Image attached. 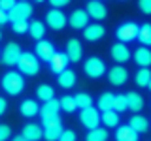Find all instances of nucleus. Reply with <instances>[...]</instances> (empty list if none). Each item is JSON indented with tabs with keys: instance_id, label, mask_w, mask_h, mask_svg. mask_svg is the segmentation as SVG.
Wrapping results in <instances>:
<instances>
[{
	"instance_id": "nucleus-17",
	"label": "nucleus",
	"mask_w": 151,
	"mask_h": 141,
	"mask_svg": "<svg viewBox=\"0 0 151 141\" xmlns=\"http://www.w3.org/2000/svg\"><path fill=\"white\" fill-rule=\"evenodd\" d=\"M68 64H70V60H68V56H66V53H55L53 58L49 60L51 72L57 73V75H59L60 72H64V70L68 68Z\"/></svg>"
},
{
	"instance_id": "nucleus-11",
	"label": "nucleus",
	"mask_w": 151,
	"mask_h": 141,
	"mask_svg": "<svg viewBox=\"0 0 151 141\" xmlns=\"http://www.w3.org/2000/svg\"><path fill=\"white\" fill-rule=\"evenodd\" d=\"M85 11H87L89 19H94V21H102V19L108 17V8H106V4L98 2V0H89L87 9H85Z\"/></svg>"
},
{
	"instance_id": "nucleus-3",
	"label": "nucleus",
	"mask_w": 151,
	"mask_h": 141,
	"mask_svg": "<svg viewBox=\"0 0 151 141\" xmlns=\"http://www.w3.org/2000/svg\"><path fill=\"white\" fill-rule=\"evenodd\" d=\"M138 25L132 21H127V23H121L119 26H117L115 30V38L117 41H121V43H129V41L136 40L138 38Z\"/></svg>"
},
{
	"instance_id": "nucleus-15",
	"label": "nucleus",
	"mask_w": 151,
	"mask_h": 141,
	"mask_svg": "<svg viewBox=\"0 0 151 141\" xmlns=\"http://www.w3.org/2000/svg\"><path fill=\"white\" fill-rule=\"evenodd\" d=\"M68 25L76 28V30H83L85 26L89 25V15L85 9H76V11H72V15L68 17Z\"/></svg>"
},
{
	"instance_id": "nucleus-22",
	"label": "nucleus",
	"mask_w": 151,
	"mask_h": 141,
	"mask_svg": "<svg viewBox=\"0 0 151 141\" xmlns=\"http://www.w3.org/2000/svg\"><path fill=\"white\" fill-rule=\"evenodd\" d=\"M127 96V107H129V111H134V113H138L144 109V96L138 92H129V94H125Z\"/></svg>"
},
{
	"instance_id": "nucleus-10",
	"label": "nucleus",
	"mask_w": 151,
	"mask_h": 141,
	"mask_svg": "<svg viewBox=\"0 0 151 141\" xmlns=\"http://www.w3.org/2000/svg\"><path fill=\"white\" fill-rule=\"evenodd\" d=\"M110 55H111V58L115 60L117 64H125V62H129L130 60V49L127 47V43H121V41H117V43H113L111 45V49H110Z\"/></svg>"
},
{
	"instance_id": "nucleus-44",
	"label": "nucleus",
	"mask_w": 151,
	"mask_h": 141,
	"mask_svg": "<svg viewBox=\"0 0 151 141\" xmlns=\"http://www.w3.org/2000/svg\"><path fill=\"white\" fill-rule=\"evenodd\" d=\"M6 109H8V102L4 100V98H0V117L6 113Z\"/></svg>"
},
{
	"instance_id": "nucleus-47",
	"label": "nucleus",
	"mask_w": 151,
	"mask_h": 141,
	"mask_svg": "<svg viewBox=\"0 0 151 141\" xmlns=\"http://www.w3.org/2000/svg\"><path fill=\"white\" fill-rule=\"evenodd\" d=\"M36 2H44V0H36Z\"/></svg>"
},
{
	"instance_id": "nucleus-23",
	"label": "nucleus",
	"mask_w": 151,
	"mask_h": 141,
	"mask_svg": "<svg viewBox=\"0 0 151 141\" xmlns=\"http://www.w3.org/2000/svg\"><path fill=\"white\" fill-rule=\"evenodd\" d=\"M76 81H78V75H76L74 70H70V68H66L64 72H60L59 73V85L63 88H72Z\"/></svg>"
},
{
	"instance_id": "nucleus-48",
	"label": "nucleus",
	"mask_w": 151,
	"mask_h": 141,
	"mask_svg": "<svg viewBox=\"0 0 151 141\" xmlns=\"http://www.w3.org/2000/svg\"><path fill=\"white\" fill-rule=\"evenodd\" d=\"M0 40H2V32H0Z\"/></svg>"
},
{
	"instance_id": "nucleus-13",
	"label": "nucleus",
	"mask_w": 151,
	"mask_h": 141,
	"mask_svg": "<svg viewBox=\"0 0 151 141\" xmlns=\"http://www.w3.org/2000/svg\"><path fill=\"white\" fill-rule=\"evenodd\" d=\"M106 36V28H104L100 23H91L83 28V38L87 41H98Z\"/></svg>"
},
{
	"instance_id": "nucleus-25",
	"label": "nucleus",
	"mask_w": 151,
	"mask_h": 141,
	"mask_svg": "<svg viewBox=\"0 0 151 141\" xmlns=\"http://www.w3.org/2000/svg\"><path fill=\"white\" fill-rule=\"evenodd\" d=\"M100 122L106 128H117L119 126V113L117 111H102Z\"/></svg>"
},
{
	"instance_id": "nucleus-37",
	"label": "nucleus",
	"mask_w": 151,
	"mask_h": 141,
	"mask_svg": "<svg viewBox=\"0 0 151 141\" xmlns=\"http://www.w3.org/2000/svg\"><path fill=\"white\" fill-rule=\"evenodd\" d=\"M76 139H78V135H76L74 130H63V134L57 141H76Z\"/></svg>"
},
{
	"instance_id": "nucleus-18",
	"label": "nucleus",
	"mask_w": 151,
	"mask_h": 141,
	"mask_svg": "<svg viewBox=\"0 0 151 141\" xmlns=\"http://www.w3.org/2000/svg\"><path fill=\"white\" fill-rule=\"evenodd\" d=\"M59 111H60V103L59 100H49V102H44V105L40 107V117H42V120L44 119H51V117H57L59 115Z\"/></svg>"
},
{
	"instance_id": "nucleus-31",
	"label": "nucleus",
	"mask_w": 151,
	"mask_h": 141,
	"mask_svg": "<svg viewBox=\"0 0 151 141\" xmlns=\"http://www.w3.org/2000/svg\"><path fill=\"white\" fill-rule=\"evenodd\" d=\"M36 96L40 98L42 102H49L55 98V90L51 85H40V87L36 88Z\"/></svg>"
},
{
	"instance_id": "nucleus-12",
	"label": "nucleus",
	"mask_w": 151,
	"mask_h": 141,
	"mask_svg": "<svg viewBox=\"0 0 151 141\" xmlns=\"http://www.w3.org/2000/svg\"><path fill=\"white\" fill-rule=\"evenodd\" d=\"M108 81L111 85H115V87H121V85H125L129 81V72H127L125 66H113L110 68V72H108Z\"/></svg>"
},
{
	"instance_id": "nucleus-33",
	"label": "nucleus",
	"mask_w": 151,
	"mask_h": 141,
	"mask_svg": "<svg viewBox=\"0 0 151 141\" xmlns=\"http://www.w3.org/2000/svg\"><path fill=\"white\" fill-rule=\"evenodd\" d=\"M74 100H76V107H78V109H85V107H91L93 105V96H89L87 92L76 94Z\"/></svg>"
},
{
	"instance_id": "nucleus-4",
	"label": "nucleus",
	"mask_w": 151,
	"mask_h": 141,
	"mask_svg": "<svg viewBox=\"0 0 151 141\" xmlns=\"http://www.w3.org/2000/svg\"><path fill=\"white\" fill-rule=\"evenodd\" d=\"M83 70L91 79H100L102 75L106 73V64H104V60L98 58V56H89L83 64Z\"/></svg>"
},
{
	"instance_id": "nucleus-49",
	"label": "nucleus",
	"mask_w": 151,
	"mask_h": 141,
	"mask_svg": "<svg viewBox=\"0 0 151 141\" xmlns=\"http://www.w3.org/2000/svg\"><path fill=\"white\" fill-rule=\"evenodd\" d=\"M19 2H27V0H19Z\"/></svg>"
},
{
	"instance_id": "nucleus-40",
	"label": "nucleus",
	"mask_w": 151,
	"mask_h": 141,
	"mask_svg": "<svg viewBox=\"0 0 151 141\" xmlns=\"http://www.w3.org/2000/svg\"><path fill=\"white\" fill-rule=\"evenodd\" d=\"M60 122H63V120H60V117H59V115H57V117H51V119H44V120H42V126H44V128H45V126L60 124Z\"/></svg>"
},
{
	"instance_id": "nucleus-43",
	"label": "nucleus",
	"mask_w": 151,
	"mask_h": 141,
	"mask_svg": "<svg viewBox=\"0 0 151 141\" xmlns=\"http://www.w3.org/2000/svg\"><path fill=\"white\" fill-rule=\"evenodd\" d=\"M8 21H9V19H8V11L0 9V26H2V25H6Z\"/></svg>"
},
{
	"instance_id": "nucleus-20",
	"label": "nucleus",
	"mask_w": 151,
	"mask_h": 141,
	"mask_svg": "<svg viewBox=\"0 0 151 141\" xmlns=\"http://www.w3.org/2000/svg\"><path fill=\"white\" fill-rule=\"evenodd\" d=\"M132 58H134V62L142 66V68H147V66H151V49H147V47H138V49L134 51V55H132Z\"/></svg>"
},
{
	"instance_id": "nucleus-19",
	"label": "nucleus",
	"mask_w": 151,
	"mask_h": 141,
	"mask_svg": "<svg viewBox=\"0 0 151 141\" xmlns=\"http://www.w3.org/2000/svg\"><path fill=\"white\" fill-rule=\"evenodd\" d=\"M129 126L136 132V134H144V132L149 130V120L145 119L144 115H138V113H134V115L130 117V120H129Z\"/></svg>"
},
{
	"instance_id": "nucleus-35",
	"label": "nucleus",
	"mask_w": 151,
	"mask_h": 141,
	"mask_svg": "<svg viewBox=\"0 0 151 141\" xmlns=\"http://www.w3.org/2000/svg\"><path fill=\"white\" fill-rule=\"evenodd\" d=\"M127 109H129V107H127V96L125 94H115V98H113V111L123 113Z\"/></svg>"
},
{
	"instance_id": "nucleus-2",
	"label": "nucleus",
	"mask_w": 151,
	"mask_h": 141,
	"mask_svg": "<svg viewBox=\"0 0 151 141\" xmlns=\"http://www.w3.org/2000/svg\"><path fill=\"white\" fill-rule=\"evenodd\" d=\"M2 88L9 96H17V94H21L23 88H25V79H23V75L19 72H8L2 77Z\"/></svg>"
},
{
	"instance_id": "nucleus-5",
	"label": "nucleus",
	"mask_w": 151,
	"mask_h": 141,
	"mask_svg": "<svg viewBox=\"0 0 151 141\" xmlns=\"http://www.w3.org/2000/svg\"><path fill=\"white\" fill-rule=\"evenodd\" d=\"M79 122L85 126L87 130H93V128H98L100 126V113L94 107H85V109L79 111Z\"/></svg>"
},
{
	"instance_id": "nucleus-36",
	"label": "nucleus",
	"mask_w": 151,
	"mask_h": 141,
	"mask_svg": "<svg viewBox=\"0 0 151 141\" xmlns=\"http://www.w3.org/2000/svg\"><path fill=\"white\" fill-rule=\"evenodd\" d=\"M12 28L15 34H27L28 32V21H17V23H12Z\"/></svg>"
},
{
	"instance_id": "nucleus-14",
	"label": "nucleus",
	"mask_w": 151,
	"mask_h": 141,
	"mask_svg": "<svg viewBox=\"0 0 151 141\" xmlns=\"http://www.w3.org/2000/svg\"><path fill=\"white\" fill-rule=\"evenodd\" d=\"M66 56H68L70 62H79L83 56V45L79 40H76V38H72V40H68V43H66Z\"/></svg>"
},
{
	"instance_id": "nucleus-6",
	"label": "nucleus",
	"mask_w": 151,
	"mask_h": 141,
	"mask_svg": "<svg viewBox=\"0 0 151 141\" xmlns=\"http://www.w3.org/2000/svg\"><path fill=\"white\" fill-rule=\"evenodd\" d=\"M21 45L15 43V41H9V43L4 47L2 55H0V58H2V62L6 66H17L19 58H21Z\"/></svg>"
},
{
	"instance_id": "nucleus-1",
	"label": "nucleus",
	"mask_w": 151,
	"mask_h": 141,
	"mask_svg": "<svg viewBox=\"0 0 151 141\" xmlns=\"http://www.w3.org/2000/svg\"><path fill=\"white\" fill-rule=\"evenodd\" d=\"M17 68H19V73L21 75H36L40 72V60H38V56L34 53L23 51L21 58L17 62Z\"/></svg>"
},
{
	"instance_id": "nucleus-9",
	"label": "nucleus",
	"mask_w": 151,
	"mask_h": 141,
	"mask_svg": "<svg viewBox=\"0 0 151 141\" xmlns=\"http://www.w3.org/2000/svg\"><path fill=\"white\" fill-rule=\"evenodd\" d=\"M34 51H36L34 55L38 56V60H44V62H49V60L53 58V55L57 53V51H55V45L51 43V41H47V40L36 41Z\"/></svg>"
},
{
	"instance_id": "nucleus-42",
	"label": "nucleus",
	"mask_w": 151,
	"mask_h": 141,
	"mask_svg": "<svg viewBox=\"0 0 151 141\" xmlns=\"http://www.w3.org/2000/svg\"><path fill=\"white\" fill-rule=\"evenodd\" d=\"M70 2H72V0H49V4H51V6H53L55 9H60V8L68 6Z\"/></svg>"
},
{
	"instance_id": "nucleus-27",
	"label": "nucleus",
	"mask_w": 151,
	"mask_h": 141,
	"mask_svg": "<svg viewBox=\"0 0 151 141\" xmlns=\"http://www.w3.org/2000/svg\"><path fill=\"white\" fill-rule=\"evenodd\" d=\"M63 122L60 124H53V126H45L44 128V137L45 141H57L60 137V134H63Z\"/></svg>"
},
{
	"instance_id": "nucleus-24",
	"label": "nucleus",
	"mask_w": 151,
	"mask_h": 141,
	"mask_svg": "<svg viewBox=\"0 0 151 141\" xmlns=\"http://www.w3.org/2000/svg\"><path fill=\"white\" fill-rule=\"evenodd\" d=\"M19 109H21V115L27 117V119L40 115V105H38L36 100H25V102L21 103V107H19Z\"/></svg>"
},
{
	"instance_id": "nucleus-51",
	"label": "nucleus",
	"mask_w": 151,
	"mask_h": 141,
	"mask_svg": "<svg viewBox=\"0 0 151 141\" xmlns=\"http://www.w3.org/2000/svg\"><path fill=\"white\" fill-rule=\"evenodd\" d=\"M0 55H2V53H0Z\"/></svg>"
},
{
	"instance_id": "nucleus-7",
	"label": "nucleus",
	"mask_w": 151,
	"mask_h": 141,
	"mask_svg": "<svg viewBox=\"0 0 151 141\" xmlns=\"http://www.w3.org/2000/svg\"><path fill=\"white\" fill-rule=\"evenodd\" d=\"M32 6L28 2H17L15 6H13L12 9L8 11V19L12 23H17V21H27L28 17L32 15Z\"/></svg>"
},
{
	"instance_id": "nucleus-16",
	"label": "nucleus",
	"mask_w": 151,
	"mask_h": 141,
	"mask_svg": "<svg viewBox=\"0 0 151 141\" xmlns=\"http://www.w3.org/2000/svg\"><path fill=\"white\" fill-rule=\"evenodd\" d=\"M23 137L27 141H40L44 137V128L40 124H34V122H28V124L23 126Z\"/></svg>"
},
{
	"instance_id": "nucleus-8",
	"label": "nucleus",
	"mask_w": 151,
	"mask_h": 141,
	"mask_svg": "<svg viewBox=\"0 0 151 141\" xmlns=\"http://www.w3.org/2000/svg\"><path fill=\"white\" fill-rule=\"evenodd\" d=\"M45 23L49 28H53V30H63V28L68 25V17L63 13V9H49V11L45 13Z\"/></svg>"
},
{
	"instance_id": "nucleus-29",
	"label": "nucleus",
	"mask_w": 151,
	"mask_h": 141,
	"mask_svg": "<svg viewBox=\"0 0 151 141\" xmlns=\"http://www.w3.org/2000/svg\"><path fill=\"white\" fill-rule=\"evenodd\" d=\"M85 141H108V128H93L85 135Z\"/></svg>"
},
{
	"instance_id": "nucleus-34",
	"label": "nucleus",
	"mask_w": 151,
	"mask_h": 141,
	"mask_svg": "<svg viewBox=\"0 0 151 141\" xmlns=\"http://www.w3.org/2000/svg\"><path fill=\"white\" fill-rule=\"evenodd\" d=\"M59 103H60V109L63 111H66V113H74L78 107H76V100H74V96H63L59 100Z\"/></svg>"
},
{
	"instance_id": "nucleus-32",
	"label": "nucleus",
	"mask_w": 151,
	"mask_h": 141,
	"mask_svg": "<svg viewBox=\"0 0 151 141\" xmlns=\"http://www.w3.org/2000/svg\"><path fill=\"white\" fill-rule=\"evenodd\" d=\"M134 81L138 87H147L149 81H151V70L149 68H140L134 75Z\"/></svg>"
},
{
	"instance_id": "nucleus-39",
	"label": "nucleus",
	"mask_w": 151,
	"mask_h": 141,
	"mask_svg": "<svg viewBox=\"0 0 151 141\" xmlns=\"http://www.w3.org/2000/svg\"><path fill=\"white\" fill-rule=\"evenodd\" d=\"M140 11L145 13V15H151V0H138Z\"/></svg>"
},
{
	"instance_id": "nucleus-26",
	"label": "nucleus",
	"mask_w": 151,
	"mask_h": 141,
	"mask_svg": "<svg viewBox=\"0 0 151 141\" xmlns=\"http://www.w3.org/2000/svg\"><path fill=\"white\" fill-rule=\"evenodd\" d=\"M28 34H30V38H32V40H36V41L44 40V36H45V25L42 21H32L30 25H28Z\"/></svg>"
},
{
	"instance_id": "nucleus-38",
	"label": "nucleus",
	"mask_w": 151,
	"mask_h": 141,
	"mask_svg": "<svg viewBox=\"0 0 151 141\" xmlns=\"http://www.w3.org/2000/svg\"><path fill=\"white\" fill-rule=\"evenodd\" d=\"M12 137V128L8 124H0V141H8Z\"/></svg>"
},
{
	"instance_id": "nucleus-50",
	"label": "nucleus",
	"mask_w": 151,
	"mask_h": 141,
	"mask_svg": "<svg viewBox=\"0 0 151 141\" xmlns=\"http://www.w3.org/2000/svg\"><path fill=\"white\" fill-rule=\"evenodd\" d=\"M98 2H102V0H98Z\"/></svg>"
},
{
	"instance_id": "nucleus-46",
	"label": "nucleus",
	"mask_w": 151,
	"mask_h": 141,
	"mask_svg": "<svg viewBox=\"0 0 151 141\" xmlns=\"http://www.w3.org/2000/svg\"><path fill=\"white\" fill-rule=\"evenodd\" d=\"M147 88H149V90H151V81H149V85H147Z\"/></svg>"
},
{
	"instance_id": "nucleus-41",
	"label": "nucleus",
	"mask_w": 151,
	"mask_h": 141,
	"mask_svg": "<svg viewBox=\"0 0 151 141\" xmlns=\"http://www.w3.org/2000/svg\"><path fill=\"white\" fill-rule=\"evenodd\" d=\"M15 0H0V9H4V11H9L13 6H15Z\"/></svg>"
},
{
	"instance_id": "nucleus-45",
	"label": "nucleus",
	"mask_w": 151,
	"mask_h": 141,
	"mask_svg": "<svg viewBox=\"0 0 151 141\" xmlns=\"http://www.w3.org/2000/svg\"><path fill=\"white\" fill-rule=\"evenodd\" d=\"M12 141H27L25 137H23V135H15V137H13Z\"/></svg>"
},
{
	"instance_id": "nucleus-21",
	"label": "nucleus",
	"mask_w": 151,
	"mask_h": 141,
	"mask_svg": "<svg viewBox=\"0 0 151 141\" xmlns=\"http://www.w3.org/2000/svg\"><path fill=\"white\" fill-rule=\"evenodd\" d=\"M138 135L140 134H136L129 124L115 128V141H138Z\"/></svg>"
},
{
	"instance_id": "nucleus-30",
	"label": "nucleus",
	"mask_w": 151,
	"mask_h": 141,
	"mask_svg": "<svg viewBox=\"0 0 151 141\" xmlns=\"http://www.w3.org/2000/svg\"><path fill=\"white\" fill-rule=\"evenodd\" d=\"M138 41L144 47L151 45V25H149V23H145V25H142L138 28Z\"/></svg>"
},
{
	"instance_id": "nucleus-28",
	"label": "nucleus",
	"mask_w": 151,
	"mask_h": 141,
	"mask_svg": "<svg viewBox=\"0 0 151 141\" xmlns=\"http://www.w3.org/2000/svg\"><path fill=\"white\" fill-rule=\"evenodd\" d=\"M113 98H115V94L104 92L98 98V111H113Z\"/></svg>"
}]
</instances>
